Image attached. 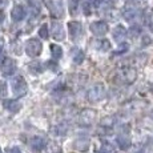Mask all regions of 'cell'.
<instances>
[{
	"instance_id": "obj_1",
	"label": "cell",
	"mask_w": 153,
	"mask_h": 153,
	"mask_svg": "<svg viewBox=\"0 0 153 153\" xmlns=\"http://www.w3.org/2000/svg\"><path fill=\"white\" fill-rule=\"evenodd\" d=\"M136 77H137L136 69L129 68V67L117 69V72H116V80L123 84H132L136 80Z\"/></svg>"
},
{
	"instance_id": "obj_2",
	"label": "cell",
	"mask_w": 153,
	"mask_h": 153,
	"mask_svg": "<svg viewBox=\"0 0 153 153\" xmlns=\"http://www.w3.org/2000/svg\"><path fill=\"white\" fill-rule=\"evenodd\" d=\"M11 85H12V92L16 97H23V96L27 95L28 87H27V81L24 80L23 76H16L12 80Z\"/></svg>"
},
{
	"instance_id": "obj_3",
	"label": "cell",
	"mask_w": 153,
	"mask_h": 153,
	"mask_svg": "<svg viewBox=\"0 0 153 153\" xmlns=\"http://www.w3.org/2000/svg\"><path fill=\"white\" fill-rule=\"evenodd\" d=\"M104 96H105V87L102 84H95L87 93V99L92 102L100 101L101 99H104Z\"/></svg>"
},
{
	"instance_id": "obj_4",
	"label": "cell",
	"mask_w": 153,
	"mask_h": 153,
	"mask_svg": "<svg viewBox=\"0 0 153 153\" xmlns=\"http://www.w3.org/2000/svg\"><path fill=\"white\" fill-rule=\"evenodd\" d=\"M42 49H43V45L37 39H31L25 44V52H27V55L31 56V57L39 56L42 53Z\"/></svg>"
},
{
	"instance_id": "obj_5",
	"label": "cell",
	"mask_w": 153,
	"mask_h": 153,
	"mask_svg": "<svg viewBox=\"0 0 153 153\" xmlns=\"http://www.w3.org/2000/svg\"><path fill=\"white\" fill-rule=\"evenodd\" d=\"M96 119V111L93 109H84L80 113V117H79V123L84 126H89L93 124Z\"/></svg>"
},
{
	"instance_id": "obj_6",
	"label": "cell",
	"mask_w": 153,
	"mask_h": 153,
	"mask_svg": "<svg viewBox=\"0 0 153 153\" xmlns=\"http://www.w3.org/2000/svg\"><path fill=\"white\" fill-rule=\"evenodd\" d=\"M48 7H49V11H51L52 16H55V17H63L64 16L63 0H49Z\"/></svg>"
},
{
	"instance_id": "obj_7",
	"label": "cell",
	"mask_w": 153,
	"mask_h": 153,
	"mask_svg": "<svg viewBox=\"0 0 153 153\" xmlns=\"http://www.w3.org/2000/svg\"><path fill=\"white\" fill-rule=\"evenodd\" d=\"M51 33L53 36V39L57 40V42H61V40L65 39V32H64L63 25L57 22L51 23Z\"/></svg>"
},
{
	"instance_id": "obj_8",
	"label": "cell",
	"mask_w": 153,
	"mask_h": 153,
	"mask_svg": "<svg viewBox=\"0 0 153 153\" xmlns=\"http://www.w3.org/2000/svg\"><path fill=\"white\" fill-rule=\"evenodd\" d=\"M68 28H69V35H71V39L73 42H77L79 39L83 35V28H81V24L77 22H71L68 24Z\"/></svg>"
},
{
	"instance_id": "obj_9",
	"label": "cell",
	"mask_w": 153,
	"mask_h": 153,
	"mask_svg": "<svg viewBox=\"0 0 153 153\" xmlns=\"http://www.w3.org/2000/svg\"><path fill=\"white\" fill-rule=\"evenodd\" d=\"M16 71V63L13 59H5L4 63L1 64V73L3 76H12Z\"/></svg>"
},
{
	"instance_id": "obj_10",
	"label": "cell",
	"mask_w": 153,
	"mask_h": 153,
	"mask_svg": "<svg viewBox=\"0 0 153 153\" xmlns=\"http://www.w3.org/2000/svg\"><path fill=\"white\" fill-rule=\"evenodd\" d=\"M29 146H31V149L33 152L40 153V152L44 151V148L47 146V144H45V140H44L43 137L35 136V137H32L31 139V141H29Z\"/></svg>"
},
{
	"instance_id": "obj_11",
	"label": "cell",
	"mask_w": 153,
	"mask_h": 153,
	"mask_svg": "<svg viewBox=\"0 0 153 153\" xmlns=\"http://www.w3.org/2000/svg\"><path fill=\"white\" fill-rule=\"evenodd\" d=\"M91 31L96 36H104L108 32V24L104 22H95L91 24Z\"/></svg>"
},
{
	"instance_id": "obj_12",
	"label": "cell",
	"mask_w": 153,
	"mask_h": 153,
	"mask_svg": "<svg viewBox=\"0 0 153 153\" xmlns=\"http://www.w3.org/2000/svg\"><path fill=\"white\" fill-rule=\"evenodd\" d=\"M11 17H12L13 22H22L25 17V10L22 5H15L12 12H11Z\"/></svg>"
},
{
	"instance_id": "obj_13",
	"label": "cell",
	"mask_w": 153,
	"mask_h": 153,
	"mask_svg": "<svg viewBox=\"0 0 153 153\" xmlns=\"http://www.w3.org/2000/svg\"><path fill=\"white\" fill-rule=\"evenodd\" d=\"M3 105H4L5 109L10 111L11 113H16V112H19L20 108H22L20 102L16 101V100H5V101L3 102Z\"/></svg>"
},
{
	"instance_id": "obj_14",
	"label": "cell",
	"mask_w": 153,
	"mask_h": 153,
	"mask_svg": "<svg viewBox=\"0 0 153 153\" xmlns=\"http://www.w3.org/2000/svg\"><path fill=\"white\" fill-rule=\"evenodd\" d=\"M71 56L75 64H81L84 61V52L79 48H72L71 49Z\"/></svg>"
},
{
	"instance_id": "obj_15",
	"label": "cell",
	"mask_w": 153,
	"mask_h": 153,
	"mask_svg": "<svg viewBox=\"0 0 153 153\" xmlns=\"http://www.w3.org/2000/svg\"><path fill=\"white\" fill-rule=\"evenodd\" d=\"M117 145L120 146V149L125 151V149H128L129 146H131V140H129V137L126 136V134L121 133L117 136Z\"/></svg>"
},
{
	"instance_id": "obj_16",
	"label": "cell",
	"mask_w": 153,
	"mask_h": 153,
	"mask_svg": "<svg viewBox=\"0 0 153 153\" xmlns=\"http://www.w3.org/2000/svg\"><path fill=\"white\" fill-rule=\"evenodd\" d=\"M125 36H126L125 28L123 27V25H117V27L114 28V31H113V37H114V40L120 43V42H123V40L125 39Z\"/></svg>"
},
{
	"instance_id": "obj_17",
	"label": "cell",
	"mask_w": 153,
	"mask_h": 153,
	"mask_svg": "<svg viewBox=\"0 0 153 153\" xmlns=\"http://www.w3.org/2000/svg\"><path fill=\"white\" fill-rule=\"evenodd\" d=\"M49 49H51L52 59H53L55 61H57L59 59H60L61 56H63V48H61L60 45H56V44H51Z\"/></svg>"
},
{
	"instance_id": "obj_18",
	"label": "cell",
	"mask_w": 153,
	"mask_h": 153,
	"mask_svg": "<svg viewBox=\"0 0 153 153\" xmlns=\"http://www.w3.org/2000/svg\"><path fill=\"white\" fill-rule=\"evenodd\" d=\"M137 16H139V11L134 10V8H128V10L124 11V19L126 22H132V20H134Z\"/></svg>"
},
{
	"instance_id": "obj_19",
	"label": "cell",
	"mask_w": 153,
	"mask_h": 153,
	"mask_svg": "<svg viewBox=\"0 0 153 153\" xmlns=\"http://www.w3.org/2000/svg\"><path fill=\"white\" fill-rule=\"evenodd\" d=\"M75 148L79 151H87L89 148V140L88 139H79L75 141Z\"/></svg>"
},
{
	"instance_id": "obj_20",
	"label": "cell",
	"mask_w": 153,
	"mask_h": 153,
	"mask_svg": "<svg viewBox=\"0 0 153 153\" xmlns=\"http://www.w3.org/2000/svg\"><path fill=\"white\" fill-rule=\"evenodd\" d=\"M28 4H29V7L32 8V11H33L35 13H37L42 11L43 0H28Z\"/></svg>"
},
{
	"instance_id": "obj_21",
	"label": "cell",
	"mask_w": 153,
	"mask_h": 153,
	"mask_svg": "<svg viewBox=\"0 0 153 153\" xmlns=\"http://www.w3.org/2000/svg\"><path fill=\"white\" fill-rule=\"evenodd\" d=\"M68 4H69L71 15H77L79 7H80V0H68Z\"/></svg>"
},
{
	"instance_id": "obj_22",
	"label": "cell",
	"mask_w": 153,
	"mask_h": 153,
	"mask_svg": "<svg viewBox=\"0 0 153 153\" xmlns=\"http://www.w3.org/2000/svg\"><path fill=\"white\" fill-rule=\"evenodd\" d=\"M96 47H97V49H100V51H108V49L111 48V44L108 40H99L97 43H96Z\"/></svg>"
},
{
	"instance_id": "obj_23",
	"label": "cell",
	"mask_w": 153,
	"mask_h": 153,
	"mask_svg": "<svg viewBox=\"0 0 153 153\" xmlns=\"http://www.w3.org/2000/svg\"><path fill=\"white\" fill-rule=\"evenodd\" d=\"M97 153H113V146L111 144L105 143V144H102V146L97 151Z\"/></svg>"
},
{
	"instance_id": "obj_24",
	"label": "cell",
	"mask_w": 153,
	"mask_h": 153,
	"mask_svg": "<svg viewBox=\"0 0 153 153\" xmlns=\"http://www.w3.org/2000/svg\"><path fill=\"white\" fill-rule=\"evenodd\" d=\"M39 35H40V37L42 39H48V25L47 24H43L42 27H40L39 29Z\"/></svg>"
},
{
	"instance_id": "obj_25",
	"label": "cell",
	"mask_w": 153,
	"mask_h": 153,
	"mask_svg": "<svg viewBox=\"0 0 153 153\" xmlns=\"http://www.w3.org/2000/svg\"><path fill=\"white\" fill-rule=\"evenodd\" d=\"M49 153H63V151H61L60 145L56 143H51L49 144Z\"/></svg>"
},
{
	"instance_id": "obj_26",
	"label": "cell",
	"mask_w": 153,
	"mask_h": 153,
	"mask_svg": "<svg viewBox=\"0 0 153 153\" xmlns=\"http://www.w3.org/2000/svg\"><path fill=\"white\" fill-rule=\"evenodd\" d=\"M29 69L33 71L35 73H40V72H43L42 64H40V63H32L31 65H29Z\"/></svg>"
},
{
	"instance_id": "obj_27",
	"label": "cell",
	"mask_w": 153,
	"mask_h": 153,
	"mask_svg": "<svg viewBox=\"0 0 153 153\" xmlns=\"http://www.w3.org/2000/svg\"><path fill=\"white\" fill-rule=\"evenodd\" d=\"M7 95V84L5 81L0 80V97H5Z\"/></svg>"
},
{
	"instance_id": "obj_28",
	"label": "cell",
	"mask_w": 153,
	"mask_h": 153,
	"mask_svg": "<svg viewBox=\"0 0 153 153\" xmlns=\"http://www.w3.org/2000/svg\"><path fill=\"white\" fill-rule=\"evenodd\" d=\"M145 23L149 25L152 29H153V13H149L148 16H146V19H145Z\"/></svg>"
},
{
	"instance_id": "obj_29",
	"label": "cell",
	"mask_w": 153,
	"mask_h": 153,
	"mask_svg": "<svg viewBox=\"0 0 153 153\" xmlns=\"http://www.w3.org/2000/svg\"><path fill=\"white\" fill-rule=\"evenodd\" d=\"M5 57H4V51H3V43L0 42V65L4 63Z\"/></svg>"
},
{
	"instance_id": "obj_30",
	"label": "cell",
	"mask_w": 153,
	"mask_h": 153,
	"mask_svg": "<svg viewBox=\"0 0 153 153\" xmlns=\"http://www.w3.org/2000/svg\"><path fill=\"white\" fill-rule=\"evenodd\" d=\"M129 33H131L132 36H137V35L140 33V28H137V27H132V28H131V31H129Z\"/></svg>"
},
{
	"instance_id": "obj_31",
	"label": "cell",
	"mask_w": 153,
	"mask_h": 153,
	"mask_svg": "<svg viewBox=\"0 0 153 153\" xmlns=\"http://www.w3.org/2000/svg\"><path fill=\"white\" fill-rule=\"evenodd\" d=\"M8 153H22V151H20L17 146H13V148H11L10 151H8Z\"/></svg>"
},
{
	"instance_id": "obj_32",
	"label": "cell",
	"mask_w": 153,
	"mask_h": 153,
	"mask_svg": "<svg viewBox=\"0 0 153 153\" xmlns=\"http://www.w3.org/2000/svg\"><path fill=\"white\" fill-rule=\"evenodd\" d=\"M48 67H49V68H51V69H53V71L57 69V65H56V64H53V63H51V61H49V63H48Z\"/></svg>"
},
{
	"instance_id": "obj_33",
	"label": "cell",
	"mask_w": 153,
	"mask_h": 153,
	"mask_svg": "<svg viewBox=\"0 0 153 153\" xmlns=\"http://www.w3.org/2000/svg\"><path fill=\"white\" fill-rule=\"evenodd\" d=\"M0 153H1V149H0Z\"/></svg>"
}]
</instances>
